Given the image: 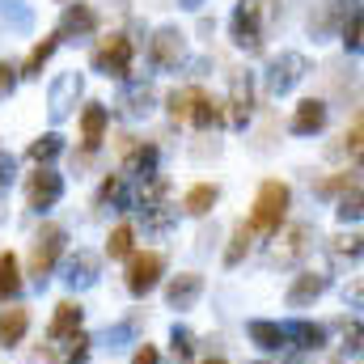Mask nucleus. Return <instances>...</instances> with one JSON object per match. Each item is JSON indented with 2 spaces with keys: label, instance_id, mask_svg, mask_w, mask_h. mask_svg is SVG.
<instances>
[{
  "label": "nucleus",
  "instance_id": "nucleus-13",
  "mask_svg": "<svg viewBox=\"0 0 364 364\" xmlns=\"http://www.w3.org/2000/svg\"><path fill=\"white\" fill-rule=\"evenodd\" d=\"M97 272H102V259L93 250H77L64 263V284L68 288H90V284H97Z\"/></svg>",
  "mask_w": 364,
  "mask_h": 364
},
{
  "label": "nucleus",
  "instance_id": "nucleus-17",
  "mask_svg": "<svg viewBox=\"0 0 364 364\" xmlns=\"http://www.w3.org/2000/svg\"><path fill=\"white\" fill-rule=\"evenodd\" d=\"M326 288H331V279H326L322 272L296 275V279H292V288H288V305H292V309H305V305H314Z\"/></svg>",
  "mask_w": 364,
  "mask_h": 364
},
{
  "label": "nucleus",
  "instance_id": "nucleus-19",
  "mask_svg": "<svg viewBox=\"0 0 364 364\" xmlns=\"http://www.w3.org/2000/svg\"><path fill=\"white\" fill-rule=\"evenodd\" d=\"M106 123H110V114H106L102 102H90V106L81 110V144H85V153H93V149L106 140Z\"/></svg>",
  "mask_w": 364,
  "mask_h": 364
},
{
  "label": "nucleus",
  "instance_id": "nucleus-6",
  "mask_svg": "<svg viewBox=\"0 0 364 364\" xmlns=\"http://www.w3.org/2000/svg\"><path fill=\"white\" fill-rule=\"evenodd\" d=\"M161 272H166V259H161L157 250L132 255V259H127V292H132V296L153 292V288H157V279H161Z\"/></svg>",
  "mask_w": 364,
  "mask_h": 364
},
{
  "label": "nucleus",
  "instance_id": "nucleus-41",
  "mask_svg": "<svg viewBox=\"0 0 364 364\" xmlns=\"http://www.w3.org/2000/svg\"><path fill=\"white\" fill-rule=\"evenodd\" d=\"M335 255H348V259H360V233H352V237H335Z\"/></svg>",
  "mask_w": 364,
  "mask_h": 364
},
{
  "label": "nucleus",
  "instance_id": "nucleus-29",
  "mask_svg": "<svg viewBox=\"0 0 364 364\" xmlns=\"http://www.w3.org/2000/svg\"><path fill=\"white\" fill-rule=\"evenodd\" d=\"M284 331H288V339H301L305 352H318V348L326 343V331H322L318 322H292V326H284Z\"/></svg>",
  "mask_w": 364,
  "mask_h": 364
},
{
  "label": "nucleus",
  "instance_id": "nucleus-4",
  "mask_svg": "<svg viewBox=\"0 0 364 364\" xmlns=\"http://www.w3.org/2000/svg\"><path fill=\"white\" fill-rule=\"evenodd\" d=\"M64 242H68V233H64L60 225H43V229H38V237H34V246H30V275H34V284H47V275L55 267Z\"/></svg>",
  "mask_w": 364,
  "mask_h": 364
},
{
  "label": "nucleus",
  "instance_id": "nucleus-21",
  "mask_svg": "<svg viewBox=\"0 0 364 364\" xmlns=\"http://www.w3.org/2000/svg\"><path fill=\"white\" fill-rule=\"evenodd\" d=\"M246 331H250V343H259L263 352H284V348H288V331H284L279 322H263V318H255Z\"/></svg>",
  "mask_w": 364,
  "mask_h": 364
},
{
  "label": "nucleus",
  "instance_id": "nucleus-8",
  "mask_svg": "<svg viewBox=\"0 0 364 364\" xmlns=\"http://www.w3.org/2000/svg\"><path fill=\"white\" fill-rule=\"evenodd\" d=\"M149 55H153L157 68H178L182 60H186V34H182L178 26H161L153 34V43H149Z\"/></svg>",
  "mask_w": 364,
  "mask_h": 364
},
{
  "label": "nucleus",
  "instance_id": "nucleus-44",
  "mask_svg": "<svg viewBox=\"0 0 364 364\" xmlns=\"http://www.w3.org/2000/svg\"><path fill=\"white\" fill-rule=\"evenodd\" d=\"M9 178H13V157L0 153V186H9Z\"/></svg>",
  "mask_w": 364,
  "mask_h": 364
},
{
  "label": "nucleus",
  "instance_id": "nucleus-9",
  "mask_svg": "<svg viewBox=\"0 0 364 364\" xmlns=\"http://www.w3.org/2000/svg\"><path fill=\"white\" fill-rule=\"evenodd\" d=\"M250 114H255V81H250V73H237L233 85H229V114L225 119L233 127H246Z\"/></svg>",
  "mask_w": 364,
  "mask_h": 364
},
{
  "label": "nucleus",
  "instance_id": "nucleus-14",
  "mask_svg": "<svg viewBox=\"0 0 364 364\" xmlns=\"http://www.w3.org/2000/svg\"><path fill=\"white\" fill-rule=\"evenodd\" d=\"M93 30H97V13H93L90 4H68L55 34H60V38H90Z\"/></svg>",
  "mask_w": 364,
  "mask_h": 364
},
{
  "label": "nucleus",
  "instance_id": "nucleus-34",
  "mask_svg": "<svg viewBox=\"0 0 364 364\" xmlns=\"http://www.w3.org/2000/svg\"><path fill=\"white\" fill-rule=\"evenodd\" d=\"M136 331H140V318L132 314V318H123V322H114V326H106V335H102V343H106V348H123V343H127V339H132Z\"/></svg>",
  "mask_w": 364,
  "mask_h": 364
},
{
  "label": "nucleus",
  "instance_id": "nucleus-23",
  "mask_svg": "<svg viewBox=\"0 0 364 364\" xmlns=\"http://www.w3.org/2000/svg\"><path fill=\"white\" fill-rule=\"evenodd\" d=\"M186 123H195L199 132H212V127H220V123H225V106H220V102H212L208 93H199V97H195V106H191V119H186Z\"/></svg>",
  "mask_w": 364,
  "mask_h": 364
},
{
  "label": "nucleus",
  "instance_id": "nucleus-16",
  "mask_svg": "<svg viewBox=\"0 0 364 364\" xmlns=\"http://www.w3.org/2000/svg\"><path fill=\"white\" fill-rule=\"evenodd\" d=\"M55 360V364H85V356H90V339L77 331V335H68V339H51V348L47 352H38V360Z\"/></svg>",
  "mask_w": 364,
  "mask_h": 364
},
{
  "label": "nucleus",
  "instance_id": "nucleus-33",
  "mask_svg": "<svg viewBox=\"0 0 364 364\" xmlns=\"http://www.w3.org/2000/svg\"><path fill=\"white\" fill-rule=\"evenodd\" d=\"M250 237H255V233H250V229H246V220H242V225L233 229V237H229V250H225V263H229V267H237V263L246 259V250H250Z\"/></svg>",
  "mask_w": 364,
  "mask_h": 364
},
{
  "label": "nucleus",
  "instance_id": "nucleus-20",
  "mask_svg": "<svg viewBox=\"0 0 364 364\" xmlns=\"http://www.w3.org/2000/svg\"><path fill=\"white\" fill-rule=\"evenodd\" d=\"M26 331H30V309H21V305L0 309V348L21 343V339H26Z\"/></svg>",
  "mask_w": 364,
  "mask_h": 364
},
{
  "label": "nucleus",
  "instance_id": "nucleus-31",
  "mask_svg": "<svg viewBox=\"0 0 364 364\" xmlns=\"http://www.w3.org/2000/svg\"><path fill=\"white\" fill-rule=\"evenodd\" d=\"M140 212H144V225H149L153 233H166V229L174 225V208H170L166 199H161V203H149V208H140Z\"/></svg>",
  "mask_w": 364,
  "mask_h": 364
},
{
  "label": "nucleus",
  "instance_id": "nucleus-11",
  "mask_svg": "<svg viewBox=\"0 0 364 364\" xmlns=\"http://www.w3.org/2000/svg\"><path fill=\"white\" fill-rule=\"evenodd\" d=\"M309 237H314V225H288L272 246V263H296L309 250Z\"/></svg>",
  "mask_w": 364,
  "mask_h": 364
},
{
  "label": "nucleus",
  "instance_id": "nucleus-7",
  "mask_svg": "<svg viewBox=\"0 0 364 364\" xmlns=\"http://www.w3.org/2000/svg\"><path fill=\"white\" fill-rule=\"evenodd\" d=\"M60 195H64V178L51 170V166H38L30 182H26V203L34 208V212H47V208H55L60 203Z\"/></svg>",
  "mask_w": 364,
  "mask_h": 364
},
{
  "label": "nucleus",
  "instance_id": "nucleus-3",
  "mask_svg": "<svg viewBox=\"0 0 364 364\" xmlns=\"http://www.w3.org/2000/svg\"><path fill=\"white\" fill-rule=\"evenodd\" d=\"M229 34L242 51H263V0H237L229 17Z\"/></svg>",
  "mask_w": 364,
  "mask_h": 364
},
{
  "label": "nucleus",
  "instance_id": "nucleus-1",
  "mask_svg": "<svg viewBox=\"0 0 364 364\" xmlns=\"http://www.w3.org/2000/svg\"><path fill=\"white\" fill-rule=\"evenodd\" d=\"M288 203H292V191H288V182L279 178H267L259 186V199H255V212H250V233H263V237H275L279 233V225H284V216H288Z\"/></svg>",
  "mask_w": 364,
  "mask_h": 364
},
{
  "label": "nucleus",
  "instance_id": "nucleus-27",
  "mask_svg": "<svg viewBox=\"0 0 364 364\" xmlns=\"http://www.w3.org/2000/svg\"><path fill=\"white\" fill-rule=\"evenodd\" d=\"M119 110L127 114V119H140V114H149L153 110V90L149 85H136V90H127L119 97Z\"/></svg>",
  "mask_w": 364,
  "mask_h": 364
},
{
  "label": "nucleus",
  "instance_id": "nucleus-35",
  "mask_svg": "<svg viewBox=\"0 0 364 364\" xmlns=\"http://www.w3.org/2000/svg\"><path fill=\"white\" fill-rule=\"evenodd\" d=\"M352 186H360V170H343V174H335V178H322L314 191H318V195H339V191H352Z\"/></svg>",
  "mask_w": 364,
  "mask_h": 364
},
{
  "label": "nucleus",
  "instance_id": "nucleus-5",
  "mask_svg": "<svg viewBox=\"0 0 364 364\" xmlns=\"http://www.w3.org/2000/svg\"><path fill=\"white\" fill-rule=\"evenodd\" d=\"M305 73H309V60H305L301 51H279L272 60V73H267V90H272L275 97H284V93H292L305 81Z\"/></svg>",
  "mask_w": 364,
  "mask_h": 364
},
{
  "label": "nucleus",
  "instance_id": "nucleus-39",
  "mask_svg": "<svg viewBox=\"0 0 364 364\" xmlns=\"http://www.w3.org/2000/svg\"><path fill=\"white\" fill-rule=\"evenodd\" d=\"M339 220H360V186H352L339 199Z\"/></svg>",
  "mask_w": 364,
  "mask_h": 364
},
{
  "label": "nucleus",
  "instance_id": "nucleus-38",
  "mask_svg": "<svg viewBox=\"0 0 364 364\" xmlns=\"http://www.w3.org/2000/svg\"><path fill=\"white\" fill-rule=\"evenodd\" d=\"M343 47L348 51H360V9H352V17L343 21Z\"/></svg>",
  "mask_w": 364,
  "mask_h": 364
},
{
  "label": "nucleus",
  "instance_id": "nucleus-47",
  "mask_svg": "<svg viewBox=\"0 0 364 364\" xmlns=\"http://www.w3.org/2000/svg\"><path fill=\"white\" fill-rule=\"evenodd\" d=\"M259 364H263V360H259Z\"/></svg>",
  "mask_w": 364,
  "mask_h": 364
},
{
  "label": "nucleus",
  "instance_id": "nucleus-2",
  "mask_svg": "<svg viewBox=\"0 0 364 364\" xmlns=\"http://www.w3.org/2000/svg\"><path fill=\"white\" fill-rule=\"evenodd\" d=\"M132 55H136V43H132L127 34H110V38H102L97 51H93V73L114 77V81H127Z\"/></svg>",
  "mask_w": 364,
  "mask_h": 364
},
{
  "label": "nucleus",
  "instance_id": "nucleus-37",
  "mask_svg": "<svg viewBox=\"0 0 364 364\" xmlns=\"http://www.w3.org/2000/svg\"><path fill=\"white\" fill-rule=\"evenodd\" d=\"M170 343H174V356H178V360H191V356H195V335H191L186 326H174Z\"/></svg>",
  "mask_w": 364,
  "mask_h": 364
},
{
  "label": "nucleus",
  "instance_id": "nucleus-43",
  "mask_svg": "<svg viewBox=\"0 0 364 364\" xmlns=\"http://www.w3.org/2000/svg\"><path fill=\"white\" fill-rule=\"evenodd\" d=\"M132 364H161V356H157V348H149V343H144V348L132 356Z\"/></svg>",
  "mask_w": 364,
  "mask_h": 364
},
{
  "label": "nucleus",
  "instance_id": "nucleus-30",
  "mask_svg": "<svg viewBox=\"0 0 364 364\" xmlns=\"http://www.w3.org/2000/svg\"><path fill=\"white\" fill-rule=\"evenodd\" d=\"M199 93H203L199 85H186V90L170 93V119H174V123H186V119H191V106H195Z\"/></svg>",
  "mask_w": 364,
  "mask_h": 364
},
{
  "label": "nucleus",
  "instance_id": "nucleus-46",
  "mask_svg": "<svg viewBox=\"0 0 364 364\" xmlns=\"http://www.w3.org/2000/svg\"><path fill=\"white\" fill-rule=\"evenodd\" d=\"M203 364H225V360H203Z\"/></svg>",
  "mask_w": 364,
  "mask_h": 364
},
{
  "label": "nucleus",
  "instance_id": "nucleus-12",
  "mask_svg": "<svg viewBox=\"0 0 364 364\" xmlns=\"http://www.w3.org/2000/svg\"><path fill=\"white\" fill-rule=\"evenodd\" d=\"M326 114H331V110H326L322 97H305V102L292 110V123H288V127H292V136H318V132L326 127Z\"/></svg>",
  "mask_w": 364,
  "mask_h": 364
},
{
  "label": "nucleus",
  "instance_id": "nucleus-40",
  "mask_svg": "<svg viewBox=\"0 0 364 364\" xmlns=\"http://www.w3.org/2000/svg\"><path fill=\"white\" fill-rule=\"evenodd\" d=\"M343 144H348V153H352V157H360V144H364V127H360V119H356V123H352V127L343 132Z\"/></svg>",
  "mask_w": 364,
  "mask_h": 364
},
{
  "label": "nucleus",
  "instance_id": "nucleus-26",
  "mask_svg": "<svg viewBox=\"0 0 364 364\" xmlns=\"http://www.w3.org/2000/svg\"><path fill=\"white\" fill-rule=\"evenodd\" d=\"M55 47H60V34H47V38H43V43H38V47L26 55V64H21V77H38V73H43V64L55 55Z\"/></svg>",
  "mask_w": 364,
  "mask_h": 364
},
{
  "label": "nucleus",
  "instance_id": "nucleus-15",
  "mask_svg": "<svg viewBox=\"0 0 364 364\" xmlns=\"http://www.w3.org/2000/svg\"><path fill=\"white\" fill-rule=\"evenodd\" d=\"M199 292H203V275H195V272H182V275H174V279L166 284L170 309H191V305L199 301Z\"/></svg>",
  "mask_w": 364,
  "mask_h": 364
},
{
  "label": "nucleus",
  "instance_id": "nucleus-32",
  "mask_svg": "<svg viewBox=\"0 0 364 364\" xmlns=\"http://www.w3.org/2000/svg\"><path fill=\"white\" fill-rule=\"evenodd\" d=\"M132 237H136L132 225H114L110 237H106V255H110V259H127V255H132Z\"/></svg>",
  "mask_w": 364,
  "mask_h": 364
},
{
  "label": "nucleus",
  "instance_id": "nucleus-24",
  "mask_svg": "<svg viewBox=\"0 0 364 364\" xmlns=\"http://www.w3.org/2000/svg\"><path fill=\"white\" fill-rule=\"evenodd\" d=\"M216 199H220V186H216V182H199V186H191V191H186L182 208H186L191 216H208V212L216 208Z\"/></svg>",
  "mask_w": 364,
  "mask_h": 364
},
{
  "label": "nucleus",
  "instance_id": "nucleus-25",
  "mask_svg": "<svg viewBox=\"0 0 364 364\" xmlns=\"http://www.w3.org/2000/svg\"><path fill=\"white\" fill-rule=\"evenodd\" d=\"M21 292V267H17V259L4 250L0 255V301H13Z\"/></svg>",
  "mask_w": 364,
  "mask_h": 364
},
{
  "label": "nucleus",
  "instance_id": "nucleus-10",
  "mask_svg": "<svg viewBox=\"0 0 364 364\" xmlns=\"http://www.w3.org/2000/svg\"><path fill=\"white\" fill-rule=\"evenodd\" d=\"M81 90H85V77H81V73H64V77L51 85V97H47L51 119H68L73 106H77V97H81Z\"/></svg>",
  "mask_w": 364,
  "mask_h": 364
},
{
  "label": "nucleus",
  "instance_id": "nucleus-28",
  "mask_svg": "<svg viewBox=\"0 0 364 364\" xmlns=\"http://www.w3.org/2000/svg\"><path fill=\"white\" fill-rule=\"evenodd\" d=\"M60 153H64V140H60L55 132H47V136H38V140L30 144V161H34V166H51Z\"/></svg>",
  "mask_w": 364,
  "mask_h": 364
},
{
  "label": "nucleus",
  "instance_id": "nucleus-45",
  "mask_svg": "<svg viewBox=\"0 0 364 364\" xmlns=\"http://www.w3.org/2000/svg\"><path fill=\"white\" fill-rule=\"evenodd\" d=\"M182 4H186V9H195V4H199V0H182Z\"/></svg>",
  "mask_w": 364,
  "mask_h": 364
},
{
  "label": "nucleus",
  "instance_id": "nucleus-42",
  "mask_svg": "<svg viewBox=\"0 0 364 364\" xmlns=\"http://www.w3.org/2000/svg\"><path fill=\"white\" fill-rule=\"evenodd\" d=\"M13 85H17V68L13 64H0V97H9Z\"/></svg>",
  "mask_w": 364,
  "mask_h": 364
},
{
  "label": "nucleus",
  "instance_id": "nucleus-18",
  "mask_svg": "<svg viewBox=\"0 0 364 364\" xmlns=\"http://www.w3.org/2000/svg\"><path fill=\"white\" fill-rule=\"evenodd\" d=\"M123 174L153 178L157 174V149L153 144H123Z\"/></svg>",
  "mask_w": 364,
  "mask_h": 364
},
{
  "label": "nucleus",
  "instance_id": "nucleus-36",
  "mask_svg": "<svg viewBox=\"0 0 364 364\" xmlns=\"http://www.w3.org/2000/svg\"><path fill=\"white\" fill-rule=\"evenodd\" d=\"M97 199H102V203H127V186H123V174H110V178L102 182Z\"/></svg>",
  "mask_w": 364,
  "mask_h": 364
},
{
  "label": "nucleus",
  "instance_id": "nucleus-22",
  "mask_svg": "<svg viewBox=\"0 0 364 364\" xmlns=\"http://www.w3.org/2000/svg\"><path fill=\"white\" fill-rule=\"evenodd\" d=\"M81 318H85V309H81L77 301H60V305H55V318H51V339L77 335V331H81Z\"/></svg>",
  "mask_w": 364,
  "mask_h": 364
}]
</instances>
